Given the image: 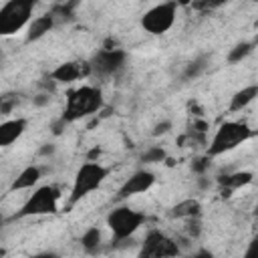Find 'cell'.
<instances>
[{
    "instance_id": "obj_15",
    "label": "cell",
    "mask_w": 258,
    "mask_h": 258,
    "mask_svg": "<svg viewBox=\"0 0 258 258\" xmlns=\"http://www.w3.org/2000/svg\"><path fill=\"white\" fill-rule=\"evenodd\" d=\"M252 171H236V173H228V175H220L218 177V183L226 189V196L242 185H248L252 181Z\"/></svg>"
},
{
    "instance_id": "obj_19",
    "label": "cell",
    "mask_w": 258,
    "mask_h": 258,
    "mask_svg": "<svg viewBox=\"0 0 258 258\" xmlns=\"http://www.w3.org/2000/svg\"><path fill=\"white\" fill-rule=\"evenodd\" d=\"M250 52H252V42H240V44H236L232 48V52L228 54V58H230V62H238L244 56H248Z\"/></svg>"
},
{
    "instance_id": "obj_17",
    "label": "cell",
    "mask_w": 258,
    "mask_h": 258,
    "mask_svg": "<svg viewBox=\"0 0 258 258\" xmlns=\"http://www.w3.org/2000/svg\"><path fill=\"white\" fill-rule=\"evenodd\" d=\"M171 214L177 218H194L200 214V202L198 200H185V202L177 204Z\"/></svg>"
},
{
    "instance_id": "obj_8",
    "label": "cell",
    "mask_w": 258,
    "mask_h": 258,
    "mask_svg": "<svg viewBox=\"0 0 258 258\" xmlns=\"http://www.w3.org/2000/svg\"><path fill=\"white\" fill-rule=\"evenodd\" d=\"M125 58H127V54L121 48H103V50L95 52V56L89 60V67H91V73H95L99 77H109L123 69Z\"/></svg>"
},
{
    "instance_id": "obj_23",
    "label": "cell",
    "mask_w": 258,
    "mask_h": 258,
    "mask_svg": "<svg viewBox=\"0 0 258 258\" xmlns=\"http://www.w3.org/2000/svg\"><path fill=\"white\" fill-rule=\"evenodd\" d=\"M171 127V123L169 121H163V123H159L157 127H155V131H153V135H159V133H165L167 129Z\"/></svg>"
},
{
    "instance_id": "obj_21",
    "label": "cell",
    "mask_w": 258,
    "mask_h": 258,
    "mask_svg": "<svg viewBox=\"0 0 258 258\" xmlns=\"http://www.w3.org/2000/svg\"><path fill=\"white\" fill-rule=\"evenodd\" d=\"M204 69H206V58H198V60L189 62V67L185 71V77H198Z\"/></svg>"
},
{
    "instance_id": "obj_4",
    "label": "cell",
    "mask_w": 258,
    "mask_h": 258,
    "mask_svg": "<svg viewBox=\"0 0 258 258\" xmlns=\"http://www.w3.org/2000/svg\"><path fill=\"white\" fill-rule=\"evenodd\" d=\"M38 0H8L0 8V38L20 32L32 20V10Z\"/></svg>"
},
{
    "instance_id": "obj_18",
    "label": "cell",
    "mask_w": 258,
    "mask_h": 258,
    "mask_svg": "<svg viewBox=\"0 0 258 258\" xmlns=\"http://www.w3.org/2000/svg\"><path fill=\"white\" fill-rule=\"evenodd\" d=\"M81 244L87 252H95L101 244V230L99 228H89L83 236H81Z\"/></svg>"
},
{
    "instance_id": "obj_13",
    "label": "cell",
    "mask_w": 258,
    "mask_h": 258,
    "mask_svg": "<svg viewBox=\"0 0 258 258\" xmlns=\"http://www.w3.org/2000/svg\"><path fill=\"white\" fill-rule=\"evenodd\" d=\"M52 26H54V14H42V16L32 18L26 28V42L40 40L44 34L52 30Z\"/></svg>"
},
{
    "instance_id": "obj_10",
    "label": "cell",
    "mask_w": 258,
    "mask_h": 258,
    "mask_svg": "<svg viewBox=\"0 0 258 258\" xmlns=\"http://www.w3.org/2000/svg\"><path fill=\"white\" fill-rule=\"evenodd\" d=\"M155 183V173L149 171V169H137L133 171L119 187L117 191V198L119 200H127V198H133V196H139V194H145L153 187Z\"/></svg>"
},
{
    "instance_id": "obj_7",
    "label": "cell",
    "mask_w": 258,
    "mask_h": 258,
    "mask_svg": "<svg viewBox=\"0 0 258 258\" xmlns=\"http://www.w3.org/2000/svg\"><path fill=\"white\" fill-rule=\"evenodd\" d=\"M175 10H177L175 2H161V4L151 6L141 16V28L153 36L165 34L175 24Z\"/></svg>"
},
{
    "instance_id": "obj_1",
    "label": "cell",
    "mask_w": 258,
    "mask_h": 258,
    "mask_svg": "<svg viewBox=\"0 0 258 258\" xmlns=\"http://www.w3.org/2000/svg\"><path fill=\"white\" fill-rule=\"evenodd\" d=\"M103 105H105V99H103L101 89H97L93 85H83V87L69 93L67 105H64V111H62V121L73 123V121L85 119V117L95 115L97 111H101Z\"/></svg>"
},
{
    "instance_id": "obj_11",
    "label": "cell",
    "mask_w": 258,
    "mask_h": 258,
    "mask_svg": "<svg viewBox=\"0 0 258 258\" xmlns=\"http://www.w3.org/2000/svg\"><path fill=\"white\" fill-rule=\"evenodd\" d=\"M89 75H91V67L85 60H69V62H62V64H58L50 73V77L56 83H73V81L85 79Z\"/></svg>"
},
{
    "instance_id": "obj_16",
    "label": "cell",
    "mask_w": 258,
    "mask_h": 258,
    "mask_svg": "<svg viewBox=\"0 0 258 258\" xmlns=\"http://www.w3.org/2000/svg\"><path fill=\"white\" fill-rule=\"evenodd\" d=\"M256 97H258V85H250V87L240 89L238 93H234V97H232V101H230V111L236 113V111L246 109Z\"/></svg>"
},
{
    "instance_id": "obj_6",
    "label": "cell",
    "mask_w": 258,
    "mask_h": 258,
    "mask_svg": "<svg viewBox=\"0 0 258 258\" xmlns=\"http://www.w3.org/2000/svg\"><path fill=\"white\" fill-rule=\"evenodd\" d=\"M145 222V216L129 206H117L107 214V226L115 240L131 238Z\"/></svg>"
},
{
    "instance_id": "obj_14",
    "label": "cell",
    "mask_w": 258,
    "mask_h": 258,
    "mask_svg": "<svg viewBox=\"0 0 258 258\" xmlns=\"http://www.w3.org/2000/svg\"><path fill=\"white\" fill-rule=\"evenodd\" d=\"M40 179V169L36 165H28L24 167L10 183V191H20V189H30L32 185H36Z\"/></svg>"
},
{
    "instance_id": "obj_5",
    "label": "cell",
    "mask_w": 258,
    "mask_h": 258,
    "mask_svg": "<svg viewBox=\"0 0 258 258\" xmlns=\"http://www.w3.org/2000/svg\"><path fill=\"white\" fill-rule=\"evenodd\" d=\"M58 200H60V189L56 185H40L36 187L28 200L22 204L18 218L26 216H46V214H56L58 210Z\"/></svg>"
},
{
    "instance_id": "obj_2",
    "label": "cell",
    "mask_w": 258,
    "mask_h": 258,
    "mask_svg": "<svg viewBox=\"0 0 258 258\" xmlns=\"http://www.w3.org/2000/svg\"><path fill=\"white\" fill-rule=\"evenodd\" d=\"M252 137H254V131L246 123H242V121H226L216 129V133H214V137H212V141L208 145V157L224 155V153L240 147L242 143H246Z\"/></svg>"
},
{
    "instance_id": "obj_9",
    "label": "cell",
    "mask_w": 258,
    "mask_h": 258,
    "mask_svg": "<svg viewBox=\"0 0 258 258\" xmlns=\"http://www.w3.org/2000/svg\"><path fill=\"white\" fill-rule=\"evenodd\" d=\"M179 254V246L177 242H173L169 236H165L159 230H151L145 240H143V248H141V256H151V258H163V256H177Z\"/></svg>"
},
{
    "instance_id": "obj_20",
    "label": "cell",
    "mask_w": 258,
    "mask_h": 258,
    "mask_svg": "<svg viewBox=\"0 0 258 258\" xmlns=\"http://www.w3.org/2000/svg\"><path fill=\"white\" fill-rule=\"evenodd\" d=\"M163 159H165V151L161 147H149L141 155V161H145V163H157V161H163Z\"/></svg>"
},
{
    "instance_id": "obj_12",
    "label": "cell",
    "mask_w": 258,
    "mask_h": 258,
    "mask_svg": "<svg viewBox=\"0 0 258 258\" xmlns=\"http://www.w3.org/2000/svg\"><path fill=\"white\" fill-rule=\"evenodd\" d=\"M26 119L22 117H14V119H6L0 123V147H10L12 143H16L22 133L26 131Z\"/></svg>"
},
{
    "instance_id": "obj_3",
    "label": "cell",
    "mask_w": 258,
    "mask_h": 258,
    "mask_svg": "<svg viewBox=\"0 0 258 258\" xmlns=\"http://www.w3.org/2000/svg\"><path fill=\"white\" fill-rule=\"evenodd\" d=\"M107 175H109V169L105 165H101L99 161L89 159L87 163H83L77 169V173H75L69 202L71 204H77L83 198H87L89 194H93L95 189H99L103 185V181L107 179Z\"/></svg>"
},
{
    "instance_id": "obj_22",
    "label": "cell",
    "mask_w": 258,
    "mask_h": 258,
    "mask_svg": "<svg viewBox=\"0 0 258 258\" xmlns=\"http://www.w3.org/2000/svg\"><path fill=\"white\" fill-rule=\"evenodd\" d=\"M230 0H200V8H204V10H216V8H222Z\"/></svg>"
}]
</instances>
